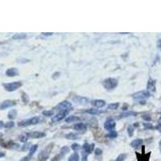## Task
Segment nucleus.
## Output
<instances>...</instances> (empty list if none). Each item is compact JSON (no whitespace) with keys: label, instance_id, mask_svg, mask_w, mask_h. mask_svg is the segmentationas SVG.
Wrapping results in <instances>:
<instances>
[{"label":"nucleus","instance_id":"393cba45","mask_svg":"<svg viewBox=\"0 0 161 161\" xmlns=\"http://www.w3.org/2000/svg\"><path fill=\"white\" fill-rule=\"evenodd\" d=\"M37 148H38V145L37 144H35V145H32L30 149H29V153H28V156L31 157L34 154H35V152H36V150H37Z\"/></svg>","mask_w":161,"mask_h":161},{"label":"nucleus","instance_id":"cd10ccee","mask_svg":"<svg viewBox=\"0 0 161 161\" xmlns=\"http://www.w3.org/2000/svg\"><path fill=\"white\" fill-rule=\"evenodd\" d=\"M134 126L133 125H130L127 127V134L129 135V137H132L134 134Z\"/></svg>","mask_w":161,"mask_h":161},{"label":"nucleus","instance_id":"6ab92c4d","mask_svg":"<svg viewBox=\"0 0 161 161\" xmlns=\"http://www.w3.org/2000/svg\"><path fill=\"white\" fill-rule=\"evenodd\" d=\"M85 113L86 114H93V115H96V114H102V110H99L98 109H88V110H85Z\"/></svg>","mask_w":161,"mask_h":161},{"label":"nucleus","instance_id":"ea45409f","mask_svg":"<svg viewBox=\"0 0 161 161\" xmlns=\"http://www.w3.org/2000/svg\"><path fill=\"white\" fill-rule=\"evenodd\" d=\"M60 74H61L60 73H58V72H56V73H54L53 75V77H53V79H55V80H56V79H57V78L58 77H60Z\"/></svg>","mask_w":161,"mask_h":161},{"label":"nucleus","instance_id":"9b49d317","mask_svg":"<svg viewBox=\"0 0 161 161\" xmlns=\"http://www.w3.org/2000/svg\"><path fill=\"white\" fill-rule=\"evenodd\" d=\"M68 114H69V111L59 112L57 114H56L55 116L53 117L52 122H59V121L62 120V119H64L65 117L67 116Z\"/></svg>","mask_w":161,"mask_h":161},{"label":"nucleus","instance_id":"bb28decb","mask_svg":"<svg viewBox=\"0 0 161 161\" xmlns=\"http://www.w3.org/2000/svg\"><path fill=\"white\" fill-rule=\"evenodd\" d=\"M106 137L109 139H115L118 137V132L115 130H113L111 132H109L107 134H106Z\"/></svg>","mask_w":161,"mask_h":161},{"label":"nucleus","instance_id":"e433bc0d","mask_svg":"<svg viewBox=\"0 0 161 161\" xmlns=\"http://www.w3.org/2000/svg\"><path fill=\"white\" fill-rule=\"evenodd\" d=\"M30 143H25L24 145H23L22 148H21V150H22L23 152H26L27 150L28 149H30Z\"/></svg>","mask_w":161,"mask_h":161},{"label":"nucleus","instance_id":"8fccbe9b","mask_svg":"<svg viewBox=\"0 0 161 161\" xmlns=\"http://www.w3.org/2000/svg\"><path fill=\"white\" fill-rule=\"evenodd\" d=\"M5 152H0V158H2V157H4L5 156Z\"/></svg>","mask_w":161,"mask_h":161},{"label":"nucleus","instance_id":"1a4fd4ad","mask_svg":"<svg viewBox=\"0 0 161 161\" xmlns=\"http://www.w3.org/2000/svg\"><path fill=\"white\" fill-rule=\"evenodd\" d=\"M16 105V102L14 100H5L4 102L0 104V110H5L7 108L12 107Z\"/></svg>","mask_w":161,"mask_h":161},{"label":"nucleus","instance_id":"7ed1b4c3","mask_svg":"<svg viewBox=\"0 0 161 161\" xmlns=\"http://www.w3.org/2000/svg\"><path fill=\"white\" fill-rule=\"evenodd\" d=\"M40 117H32L30 118H27V119H24V120L20 121L19 122L18 125L20 127H26L30 125H36L40 122Z\"/></svg>","mask_w":161,"mask_h":161},{"label":"nucleus","instance_id":"473e14b6","mask_svg":"<svg viewBox=\"0 0 161 161\" xmlns=\"http://www.w3.org/2000/svg\"><path fill=\"white\" fill-rule=\"evenodd\" d=\"M28 136H27V134H21L20 136H19V140L22 142V143H26L27 142V139H28Z\"/></svg>","mask_w":161,"mask_h":161},{"label":"nucleus","instance_id":"ddd939ff","mask_svg":"<svg viewBox=\"0 0 161 161\" xmlns=\"http://www.w3.org/2000/svg\"><path fill=\"white\" fill-rule=\"evenodd\" d=\"M6 75L7 77H17L19 75V71L18 69H16V68H10L8 69H7Z\"/></svg>","mask_w":161,"mask_h":161},{"label":"nucleus","instance_id":"a878e982","mask_svg":"<svg viewBox=\"0 0 161 161\" xmlns=\"http://www.w3.org/2000/svg\"><path fill=\"white\" fill-rule=\"evenodd\" d=\"M65 138L67 139H69V140H76L77 139V134L73 133V132H70L65 135Z\"/></svg>","mask_w":161,"mask_h":161},{"label":"nucleus","instance_id":"c85d7f7f","mask_svg":"<svg viewBox=\"0 0 161 161\" xmlns=\"http://www.w3.org/2000/svg\"><path fill=\"white\" fill-rule=\"evenodd\" d=\"M119 106V103L118 102H114L111 103V104H109L107 106L108 110H117Z\"/></svg>","mask_w":161,"mask_h":161},{"label":"nucleus","instance_id":"4be33fe9","mask_svg":"<svg viewBox=\"0 0 161 161\" xmlns=\"http://www.w3.org/2000/svg\"><path fill=\"white\" fill-rule=\"evenodd\" d=\"M69 152V147H67V146H64V147H62L61 149V152H60V154H59V155L61 156V157H63L65 156L66 154H68Z\"/></svg>","mask_w":161,"mask_h":161},{"label":"nucleus","instance_id":"09e8293b","mask_svg":"<svg viewBox=\"0 0 161 161\" xmlns=\"http://www.w3.org/2000/svg\"><path fill=\"white\" fill-rule=\"evenodd\" d=\"M156 129L158 130H159V131H160V132L161 133V123H160V124H159V125L157 126H156Z\"/></svg>","mask_w":161,"mask_h":161},{"label":"nucleus","instance_id":"2f4dec72","mask_svg":"<svg viewBox=\"0 0 161 161\" xmlns=\"http://www.w3.org/2000/svg\"><path fill=\"white\" fill-rule=\"evenodd\" d=\"M71 148L73 149V152H77V151H79L80 149V146L78 144V143H73L71 146Z\"/></svg>","mask_w":161,"mask_h":161},{"label":"nucleus","instance_id":"58836bf2","mask_svg":"<svg viewBox=\"0 0 161 161\" xmlns=\"http://www.w3.org/2000/svg\"><path fill=\"white\" fill-rule=\"evenodd\" d=\"M143 126L146 129H153V126L151 123H143Z\"/></svg>","mask_w":161,"mask_h":161},{"label":"nucleus","instance_id":"a18cd8bd","mask_svg":"<svg viewBox=\"0 0 161 161\" xmlns=\"http://www.w3.org/2000/svg\"><path fill=\"white\" fill-rule=\"evenodd\" d=\"M17 61H19L20 63H26L29 61V60H27V59H18Z\"/></svg>","mask_w":161,"mask_h":161},{"label":"nucleus","instance_id":"0eeeda50","mask_svg":"<svg viewBox=\"0 0 161 161\" xmlns=\"http://www.w3.org/2000/svg\"><path fill=\"white\" fill-rule=\"evenodd\" d=\"M104 128L105 130L109 132H111L116 128V122L112 118H108L104 123Z\"/></svg>","mask_w":161,"mask_h":161},{"label":"nucleus","instance_id":"f03ea898","mask_svg":"<svg viewBox=\"0 0 161 161\" xmlns=\"http://www.w3.org/2000/svg\"><path fill=\"white\" fill-rule=\"evenodd\" d=\"M133 98L135 101H138L141 105H143L146 103L147 99L150 97V94L148 93V91H145V90H142V91H139L137 93H134L132 95Z\"/></svg>","mask_w":161,"mask_h":161},{"label":"nucleus","instance_id":"5701e85b","mask_svg":"<svg viewBox=\"0 0 161 161\" xmlns=\"http://www.w3.org/2000/svg\"><path fill=\"white\" fill-rule=\"evenodd\" d=\"M80 160V156H79V154L77 153V152H74L73 153L71 156L69 158V161H79Z\"/></svg>","mask_w":161,"mask_h":161},{"label":"nucleus","instance_id":"a19ab883","mask_svg":"<svg viewBox=\"0 0 161 161\" xmlns=\"http://www.w3.org/2000/svg\"><path fill=\"white\" fill-rule=\"evenodd\" d=\"M61 158V156H60V155H57V156H56L54 157L53 159V160H52L51 161H60Z\"/></svg>","mask_w":161,"mask_h":161},{"label":"nucleus","instance_id":"de8ad7c7","mask_svg":"<svg viewBox=\"0 0 161 161\" xmlns=\"http://www.w3.org/2000/svg\"><path fill=\"white\" fill-rule=\"evenodd\" d=\"M4 123H3V121H0V129H2L3 127H4Z\"/></svg>","mask_w":161,"mask_h":161},{"label":"nucleus","instance_id":"dca6fc26","mask_svg":"<svg viewBox=\"0 0 161 161\" xmlns=\"http://www.w3.org/2000/svg\"><path fill=\"white\" fill-rule=\"evenodd\" d=\"M143 143V140L142 139H134L131 143H130V146L134 149H137L139 148Z\"/></svg>","mask_w":161,"mask_h":161},{"label":"nucleus","instance_id":"9d476101","mask_svg":"<svg viewBox=\"0 0 161 161\" xmlns=\"http://www.w3.org/2000/svg\"><path fill=\"white\" fill-rule=\"evenodd\" d=\"M73 101L77 104H79V105H87L88 103L90 102L89 99L85 97H81V96H75L73 97Z\"/></svg>","mask_w":161,"mask_h":161},{"label":"nucleus","instance_id":"c756f323","mask_svg":"<svg viewBox=\"0 0 161 161\" xmlns=\"http://www.w3.org/2000/svg\"><path fill=\"white\" fill-rule=\"evenodd\" d=\"M42 114L45 117H52L54 114V111L53 110H44V111L42 112Z\"/></svg>","mask_w":161,"mask_h":161},{"label":"nucleus","instance_id":"37998d69","mask_svg":"<svg viewBox=\"0 0 161 161\" xmlns=\"http://www.w3.org/2000/svg\"><path fill=\"white\" fill-rule=\"evenodd\" d=\"M42 35H44V36H53V32H42Z\"/></svg>","mask_w":161,"mask_h":161},{"label":"nucleus","instance_id":"7c9ffc66","mask_svg":"<svg viewBox=\"0 0 161 161\" xmlns=\"http://www.w3.org/2000/svg\"><path fill=\"white\" fill-rule=\"evenodd\" d=\"M126 153H122V154H120L117 157L116 160L114 161H124L126 160Z\"/></svg>","mask_w":161,"mask_h":161},{"label":"nucleus","instance_id":"423d86ee","mask_svg":"<svg viewBox=\"0 0 161 161\" xmlns=\"http://www.w3.org/2000/svg\"><path fill=\"white\" fill-rule=\"evenodd\" d=\"M55 109H56L57 110H58L59 112L69 111L70 110H72V104L70 102L65 100V101H63L57 104Z\"/></svg>","mask_w":161,"mask_h":161},{"label":"nucleus","instance_id":"f8f14e48","mask_svg":"<svg viewBox=\"0 0 161 161\" xmlns=\"http://www.w3.org/2000/svg\"><path fill=\"white\" fill-rule=\"evenodd\" d=\"M27 134L28 137H30L31 139H41L46 136V134L42 131H33V132L27 133Z\"/></svg>","mask_w":161,"mask_h":161},{"label":"nucleus","instance_id":"20e7f679","mask_svg":"<svg viewBox=\"0 0 161 161\" xmlns=\"http://www.w3.org/2000/svg\"><path fill=\"white\" fill-rule=\"evenodd\" d=\"M53 143H49L46 148H45L38 155V160L40 161L45 160L49 156L50 153L52 152L53 148Z\"/></svg>","mask_w":161,"mask_h":161},{"label":"nucleus","instance_id":"49530a36","mask_svg":"<svg viewBox=\"0 0 161 161\" xmlns=\"http://www.w3.org/2000/svg\"><path fill=\"white\" fill-rule=\"evenodd\" d=\"M157 47L161 50V39L158 40V42H157Z\"/></svg>","mask_w":161,"mask_h":161},{"label":"nucleus","instance_id":"2eb2a0df","mask_svg":"<svg viewBox=\"0 0 161 161\" xmlns=\"http://www.w3.org/2000/svg\"><path fill=\"white\" fill-rule=\"evenodd\" d=\"M91 104L96 108H102L106 106V102L102 99H96L91 102Z\"/></svg>","mask_w":161,"mask_h":161},{"label":"nucleus","instance_id":"39448f33","mask_svg":"<svg viewBox=\"0 0 161 161\" xmlns=\"http://www.w3.org/2000/svg\"><path fill=\"white\" fill-rule=\"evenodd\" d=\"M22 85L23 83L21 81H14V82H10V83H3V86L5 90H7V92H13L19 89Z\"/></svg>","mask_w":161,"mask_h":161},{"label":"nucleus","instance_id":"72a5a7b5","mask_svg":"<svg viewBox=\"0 0 161 161\" xmlns=\"http://www.w3.org/2000/svg\"><path fill=\"white\" fill-rule=\"evenodd\" d=\"M22 100H23V102L25 103V104H27V103L29 102V98H28L27 94H26L25 93H23V94H22Z\"/></svg>","mask_w":161,"mask_h":161},{"label":"nucleus","instance_id":"412c9836","mask_svg":"<svg viewBox=\"0 0 161 161\" xmlns=\"http://www.w3.org/2000/svg\"><path fill=\"white\" fill-rule=\"evenodd\" d=\"M79 119H80L79 117L71 115V116H69L65 118V122H67V123H72V122H77V121H79Z\"/></svg>","mask_w":161,"mask_h":161},{"label":"nucleus","instance_id":"f257e3e1","mask_svg":"<svg viewBox=\"0 0 161 161\" xmlns=\"http://www.w3.org/2000/svg\"><path fill=\"white\" fill-rule=\"evenodd\" d=\"M103 87L108 91L114 90L118 85V80L114 77H108L102 81Z\"/></svg>","mask_w":161,"mask_h":161},{"label":"nucleus","instance_id":"4c0bfd02","mask_svg":"<svg viewBox=\"0 0 161 161\" xmlns=\"http://www.w3.org/2000/svg\"><path fill=\"white\" fill-rule=\"evenodd\" d=\"M94 153H95L96 156H101V155L102 154V150L101 148H96Z\"/></svg>","mask_w":161,"mask_h":161},{"label":"nucleus","instance_id":"603ef678","mask_svg":"<svg viewBox=\"0 0 161 161\" xmlns=\"http://www.w3.org/2000/svg\"><path fill=\"white\" fill-rule=\"evenodd\" d=\"M160 122H161V117H160Z\"/></svg>","mask_w":161,"mask_h":161},{"label":"nucleus","instance_id":"f3484780","mask_svg":"<svg viewBox=\"0 0 161 161\" xmlns=\"http://www.w3.org/2000/svg\"><path fill=\"white\" fill-rule=\"evenodd\" d=\"M73 129L77 131H85L87 129V126L83 122H78L73 126Z\"/></svg>","mask_w":161,"mask_h":161},{"label":"nucleus","instance_id":"f704fd0d","mask_svg":"<svg viewBox=\"0 0 161 161\" xmlns=\"http://www.w3.org/2000/svg\"><path fill=\"white\" fill-rule=\"evenodd\" d=\"M10 148H12V149H15V150H17L19 148H20V146H19V144L16 143H10Z\"/></svg>","mask_w":161,"mask_h":161},{"label":"nucleus","instance_id":"a211bd4d","mask_svg":"<svg viewBox=\"0 0 161 161\" xmlns=\"http://www.w3.org/2000/svg\"><path fill=\"white\" fill-rule=\"evenodd\" d=\"M138 113L134 111H124L121 113V114L118 116V118H127L130 116H137Z\"/></svg>","mask_w":161,"mask_h":161},{"label":"nucleus","instance_id":"aec40b11","mask_svg":"<svg viewBox=\"0 0 161 161\" xmlns=\"http://www.w3.org/2000/svg\"><path fill=\"white\" fill-rule=\"evenodd\" d=\"M17 114H18V113H17V110H11L9 112H8V114H7V117H8V118L11 119V120H13L15 119L16 117H17Z\"/></svg>","mask_w":161,"mask_h":161},{"label":"nucleus","instance_id":"4468645a","mask_svg":"<svg viewBox=\"0 0 161 161\" xmlns=\"http://www.w3.org/2000/svg\"><path fill=\"white\" fill-rule=\"evenodd\" d=\"M94 147H95V144L94 143H85L82 146V149H83V152H85L87 154H90L92 153V152L94 151Z\"/></svg>","mask_w":161,"mask_h":161},{"label":"nucleus","instance_id":"c03bdc74","mask_svg":"<svg viewBox=\"0 0 161 161\" xmlns=\"http://www.w3.org/2000/svg\"><path fill=\"white\" fill-rule=\"evenodd\" d=\"M31 160V157L28 156H27L23 157V158L22 160H20V161H29V160Z\"/></svg>","mask_w":161,"mask_h":161},{"label":"nucleus","instance_id":"79ce46f5","mask_svg":"<svg viewBox=\"0 0 161 161\" xmlns=\"http://www.w3.org/2000/svg\"><path fill=\"white\" fill-rule=\"evenodd\" d=\"M143 118L144 119V120H146V121H151V117L149 116L148 114H145V115H143Z\"/></svg>","mask_w":161,"mask_h":161},{"label":"nucleus","instance_id":"c9c22d12","mask_svg":"<svg viewBox=\"0 0 161 161\" xmlns=\"http://www.w3.org/2000/svg\"><path fill=\"white\" fill-rule=\"evenodd\" d=\"M14 126H15V122H14L13 121H10V122H7L5 124L4 127H6V128H12Z\"/></svg>","mask_w":161,"mask_h":161},{"label":"nucleus","instance_id":"3c124183","mask_svg":"<svg viewBox=\"0 0 161 161\" xmlns=\"http://www.w3.org/2000/svg\"><path fill=\"white\" fill-rule=\"evenodd\" d=\"M159 148H160V151L161 152V140L160 141V143H159Z\"/></svg>","mask_w":161,"mask_h":161},{"label":"nucleus","instance_id":"b1692460","mask_svg":"<svg viewBox=\"0 0 161 161\" xmlns=\"http://www.w3.org/2000/svg\"><path fill=\"white\" fill-rule=\"evenodd\" d=\"M27 37V35L25 33H18V34H15L12 38L14 40H23L25 39Z\"/></svg>","mask_w":161,"mask_h":161},{"label":"nucleus","instance_id":"6e6552de","mask_svg":"<svg viewBox=\"0 0 161 161\" xmlns=\"http://www.w3.org/2000/svg\"><path fill=\"white\" fill-rule=\"evenodd\" d=\"M156 80L152 78H149L148 84H147V91L149 94H153L156 91Z\"/></svg>","mask_w":161,"mask_h":161}]
</instances>
